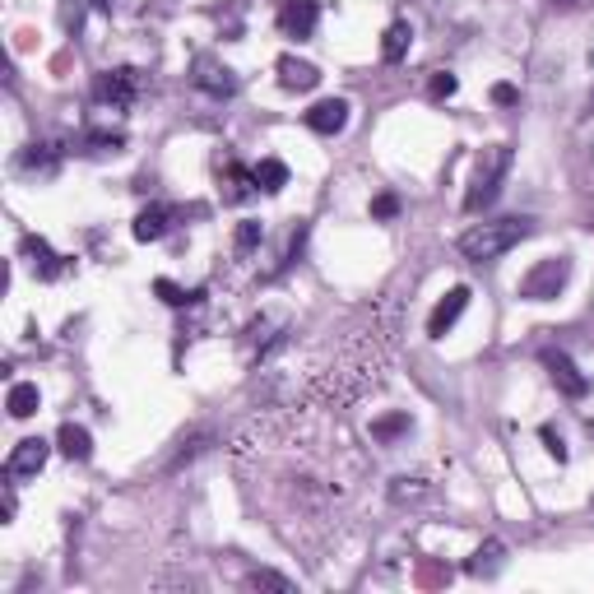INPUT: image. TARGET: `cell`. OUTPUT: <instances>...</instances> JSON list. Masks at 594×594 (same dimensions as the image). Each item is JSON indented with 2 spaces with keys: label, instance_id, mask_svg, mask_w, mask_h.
<instances>
[{
  "label": "cell",
  "instance_id": "cell-16",
  "mask_svg": "<svg viewBox=\"0 0 594 594\" xmlns=\"http://www.w3.org/2000/svg\"><path fill=\"white\" fill-rule=\"evenodd\" d=\"M502 562H506V543H502V539H487V543L474 552V558L464 562V571H469V576H497Z\"/></svg>",
  "mask_w": 594,
  "mask_h": 594
},
{
  "label": "cell",
  "instance_id": "cell-12",
  "mask_svg": "<svg viewBox=\"0 0 594 594\" xmlns=\"http://www.w3.org/2000/svg\"><path fill=\"white\" fill-rule=\"evenodd\" d=\"M306 126L316 135H339L348 126V102L344 98H321L312 112H306Z\"/></svg>",
  "mask_w": 594,
  "mask_h": 594
},
{
  "label": "cell",
  "instance_id": "cell-32",
  "mask_svg": "<svg viewBox=\"0 0 594 594\" xmlns=\"http://www.w3.org/2000/svg\"><path fill=\"white\" fill-rule=\"evenodd\" d=\"M558 5H581V0H558Z\"/></svg>",
  "mask_w": 594,
  "mask_h": 594
},
{
  "label": "cell",
  "instance_id": "cell-13",
  "mask_svg": "<svg viewBox=\"0 0 594 594\" xmlns=\"http://www.w3.org/2000/svg\"><path fill=\"white\" fill-rule=\"evenodd\" d=\"M274 70H279V84L293 89V93H306V89L321 84V70L312 66V60H302V56H279Z\"/></svg>",
  "mask_w": 594,
  "mask_h": 594
},
{
  "label": "cell",
  "instance_id": "cell-28",
  "mask_svg": "<svg viewBox=\"0 0 594 594\" xmlns=\"http://www.w3.org/2000/svg\"><path fill=\"white\" fill-rule=\"evenodd\" d=\"M539 437H543V446H548V455L562 464V460H566V441L558 437V427H548V423H543V427H539Z\"/></svg>",
  "mask_w": 594,
  "mask_h": 594
},
{
  "label": "cell",
  "instance_id": "cell-14",
  "mask_svg": "<svg viewBox=\"0 0 594 594\" xmlns=\"http://www.w3.org/2000/svg\"><path fill=\"white\" fill-rule=\"evenodd\" d=\"M56 162H60L56 145H28L24 154L14 158V168L24 172V177H51V172H56Z\"/></svg>",
  "mask_w": 594,
  "mask_h": 594
},
{
  "label": "cell",
  "instance_id": "cell-29",
  "mask_svg": "<svg viewBox=\"0 0 594 594\" xmlns=\"http://www.w3.org/2000/svg\"><path fill=\"white\" fill-rule=\"evenodd\" d=\"M395 214H400V195L385 191V195H376V200H372V218H381V223H385V218H395Z\"/></svg>",
  "mask_w": 594,
  "mask_h": 594
},
{
  "label": "cell",
  "instance_id": "cell-27",
  "mask_svg": "<svg viewBox=\"0 0 594 594\" xmlns=\"http://www.w3.org/2000/svg\"><path fill=\"white\" fill-rule=\"evenodd\" d=\"M455 89H460V79L450 75V70H437V75H432V84H427V93H432V98H450Z\"/></svg>",
  "mask_w": 594,
  "mask_h": 594
},
{
  "label": "cell",
  "instance_id": "cell-23",
  "mask_svg": "<svg viewBox=\"0 0 594 594\" xmlns=\"http://www.w3.org/2000/svg\"><path fill=\"white\" fill-rule=\"evenodd\" d=\"M154 293L162 297V302H168V306H195L204 293H186V289H177V283L172 279H154Z\"/></svg>",
  "mask_w": 594,
  "mask_h": 594
},
{
  "label": "cell",
  "instance_id": "cell-17",
  "mask_svg": "<svg viewBox=\"0 0 594 594\" xmlns=\"http://www.w3.org/2000/svg\"><path fill=\"white\" fill-rule=\"evenodd\" d=\"M408 432H414V418H408L404 408H400V414H381V418H372V441H381V446H395V441L408 437Z\"/></svg>",
  "mask_w": 594,
  "mask_h": 594
},
{
  "label": "cell",
  "instance_id": "cell-22",
  "mask_svg": "<svg viewBox=\"0 0 594 594\" xmlns=\"http://www.w3.org/2000/svg\"><path fill=\"white\" fill-rule=\"evenodd\" d=\"M79 145H84V154H116L121 145H126V135L121 131H89Z\"/></svg>",
  "mask_w": 594,
  "mask_h": 594
},
{
  "label": "cell",
  "instance_id": "cell-18",
  "mask_svg": "<svg viewBox=\"0 0 594 594\" xmlns=\"http://www.w3.org/2000/svg\"><path fill=\"white\" fill-rule=\"evenodd\" d=\"M168 204H149V210L135 214V242H158L162 233H168Z\"/></svg>",
  "mask_w": 594,
  "mask_h": 594
},
{
  "label": "cell",
  "instance_id": "cell-19",
  "mask_svg": "<svg viewBox=\"0 0 594 594\" xmlns=\"http://www.w3.org/2000/svg\"><path fill=\"white\" fill-rule=\"evenodd\" d=\"M5 408H10V418H33L37 408H43V395H37V385H33V381H14Z\"/></svg>",
  "mask_w": 594,
  "mask_h": 594
},
{
  "label": "cell",
  "instance_id": "cell-31",
  "mask_svg": "<svg viewBox=\"0 0 594 594\" xmlns=\"http://www.w3.org/2000/svg\"><path fill=\"white\" fill-rule=\"evenodd\" d=\"M93 5H98V10H107V5H112V0H93Z\"/></svg>",
  "mask_w": 594,
  "mask_h": 594
},
{
  "label": "cell",
  "instance_id": "cell-3",
  "mask_svg": "<svg viewBox=\"0 0 594 594\" xmlns=\"http://www.w3.org/2000/svg\"><path fill=\"white\" fill-rule=\"evenodd\" d=\"M566 279H571V256H548L520 279V297L525 302H552L566 289Z\"/></svg>",
  "mask_w": 594,
  "mask_h": 594
},
{
  "label": "cell",
  "instance_id": "cell-20",
  "mask_svg": "<svg viewBox=\"0 0 594 594\" xmlns=\"http://www.w3.org/2000/svg\"><path fill=\"white\" fill-rule=\"evenodd\" d=\"M256 186L265 195H279L283 186H289V162H283V158H260L256 162Z\"/></svg>",
  "mask_w": 594,
  "mask_h": 594
},
{
  "label": "cell",
  "instance_id": "cell-11",
  "mask_svg": "<svg viewBox=\"0 0 594 594\" xmlns=\"http://www.w3.org/2000/svg\"><path fill=\"white\" fill-rule=\"evenodd\" d=\"M469 297H474V293H469L464 283H460V289H450V293H446V297L432 306V316H427V335H432V339H446V330H450V325H455L460 316H464Z\"/></svg>",
  "mask_w": 594,
  "mask_h": 594
},
{
  "label": "cell",
  "instance_id": "cell-24",
  "mask_svg": "<svg viewBox=\"0 0 594 594\" xmlns=\"http://www.w3.org/2000/svg\"><path fill=\"white\" fill-rule=\"evenodd\" d=\"M247 590H283V594H293V581L279 576V571H247Z\"/></svg>",
  "mask_w": 594,
  "mask_h": 594
},
{
  "label": "cell",
  "instance_id": "cell-6",
  "mask_svg": "<svg viewBox=\"0 0 594 594\" xmlns=\"http://www.w3.org/2000/svg\"><path fill=\"white\" fill-rule=\"evenodd\" d=\"M191 79H195V89H204L210 98H233V93H237V75L223 66L218 56H195Z\"/></svg>",
  "mask_w": 594,
  "mask_h": 594
},
{
  "label": "cell",
  "instance_id": "cell-25",
  "mask_svg": "<svg viewBox=\"0 0 594 594\" xmlns=\"http://www.w3.org/2000/svg\"><path fill=\"white\" fill-rule=\"evenodd\" d=\"M423 493H427V483H423V479H408V474H400V479L391 483V502H400V506H404V502H418Z\"/></svg>",
  "mask_w": 594,
  "mask_h": 594
},
{
  "label": "cell",
  "instance_id": "cell-30",
  "mask_svg": "<svg viewBox=\"0 0 594 594\" xmlns=\"http://www.w3.org/2000/svg\"><path fill=\"white\" fill-rule=\"evenodd\" d=\"M493 102H497V107H516V102H520V89H516V84H493Z\"/></svg>",
  "mask_w": 594,
  "mask_h": 594
},
{
  "label": "cell",
  "instance_id": "cell-7",
  "mask_svg": "<svg viewBox=\"0 0 594 594\" xmlns=\"http://www.w3.org/2000/svg\"><path fill=\"white\" fill-rule=\"evenodd\" d=\"M218 181H223V204H247L260 186H256V168H242L237 158H223L218 162Z\"/></svg>",
  "mask_w": 594,
  "mask_h": 594
},
{
  "label": "cell",
  "instance_id": "cell-9",
  "mask_svg": "<svg viewBox=\"0 0 594 594\" xmlns=\"http://www.w3.org/2000/svg\"><path fill=\"white\" fill-rule=\"evenodd\" d=\"M543 367H548V376L558 381L562 395H571V400H585V395H590V381L581 376V367L571 362L566 353H552V348H548V353H543Z\"/></svg>",
  "mask_w": 594,
  "mask_h": 594
},
{
  "label": "cell",
  "instance_id": "cell-15",
  "mask_svg": "<svg viewBox=\"0 0 594 594\" xmlns=\"http://www.w3.org/2000/svg\"><path fill=\"white\" fill-rule=\"evenodd\" d=\"M56 450L66 460H89L93 455V437H89V427H79V423H60V432H56Z\"/></svg>",
  "mask_w": 594,
  "mask_h": 594
},
{
  "label": "cell",
  "instance_id": "cell-26",
  "mask_svg": "<svg viewBox=\"0 0 594 594\" xmlns=\"http://www.w3.org/2000/svg\"><path fill=\"white\" fill-rule=\"evenodd\" d=\"M260 237H265L260 223H242V228H237V251H242V256L256 251V247H260Z\"/></svg>",
  "mask_w": 594,
  "mask_h": 594
},
{
  "label": "cell",
  "instance_id": "cell-2",
  "mask_svg": "<svg viewBox=\"0 0 594 594\" xmlns=\"http://www.w3.org/2000/svg\"><path fill=\"white\" fill-rule=\"evenodd\" d=\"M511 172V145H487L474 162V177H469L464 191V214H483L487 204L502 195V181Z\"/></svg>",
  "mask_w": 594,
  "mask_h": 594
},
{
  "label": "cell",
  "instance_id": "cell-1",
  "mask_svg": "<svg viewBox=\"0 0 594 594\" xmlns=\"http://www.w3.org/2000/svg\"><path fill=\"white\" fill-rule=\"evenodd\" d=\"M529 233H535V218H520V214L493 218V223H474V228L460 237V256H464V260H479V265H493V260H502L511 247H520Z\"/></svg>",
  "mask_w": 594,
  "mask_h": 594
},
{
  "label": "cell",
  "instance_id": "cell-5",
  "mask_svg": "<svg viewBox=\"0 0 594 594\" xmlns=\"http://www.w3.org/2000/svg\"><path fill=\"white\" fill-rule=\"evenodd\" d=\"M51 455V446L43 437H24L14 450H10V460H5V479L19 483V479H33V474H43V464Z\"/></svg>",
  "mask_w": 594,
  "mask_h": 594
},
{
  "label": "cell",
  "instance_id": "cell-10",
  "mask_svg": "<svg viewBox=\"0 0 594 594\" xmlns=\"http://www.w3.org/2000/svg\"><path fill=\"white\" fill-rule=\"evenodd\" d=\"M24 256H28V270H33V279H43V283H51V279H60L66 274V256H56L51 247H47V237H24Z\"/></svg>",
  "mask_w": 594,
  "mask_h": 594
},
{
  "label": "cell",
  "instance_id": "cell-4",
  "mask_svg": "<svg viewBox=\"0 0 594 594\" xmlns=\"http://www.w3.org/2000/svg\"><path fill=\"white\" fill-rule=\"evenodd\" d=\"M93 98L102 102V107H112V112L135 107V98H139V70H135V66L102 70V75L93 79Z\"/></svg>",
  "mask_w": 594,
  "mask_h": 594
},
{
  "label": "cell",
  "instance_id": "cell-8",
  "mask_svg": "<svg viewBox=\"0 0 594 594\" xmlns=\"http://www.w3.org/2000/svg\"><path fill=\"white\" fill-rule=\"evenodd\" d=\"M316 19H321V0H283L279 5V28L297 37V43L316 33Z\"/></svg>",
  "mask_w": 594,
  "mask_h": 594
},
{
  "label": "cell",
  "instance_id": "cell-21",
  "mask_svg": "<svg viewBox=\"0 0 594 594\" xmlns=\"http://www.w3.org/2000/svg\"><path fill=\"white\" fill-rule=\"evenodd\" d=\"M408 43H414V28H408L404 19H400V24L385 28V37H381V56L395 66V60H404V56H408Z\"/></svg>",
  "mask_w": 594,
  "mask_h": 594
}]
</instances>
